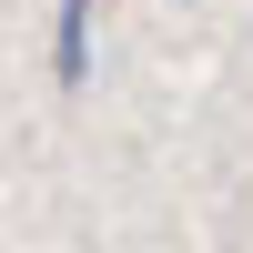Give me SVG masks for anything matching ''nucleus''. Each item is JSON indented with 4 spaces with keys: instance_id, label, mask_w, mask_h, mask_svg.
<instances>
[{
    "instance_id": "f257e3e1",
    "label": "nucleus",
    "mask_w": 253,
    "mask_h": 253,
    "mask_svg": "<svg viewBox=\"0 0 253 253\" xmlns=\"http://www.w3.org/2000/svg\"><path fill=\"white\" fill-rule=\"evenodd\" d=\"M51 71H61V91L91 81V0H61V20H51Z\"/></svg>"
}]
</instances>
